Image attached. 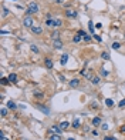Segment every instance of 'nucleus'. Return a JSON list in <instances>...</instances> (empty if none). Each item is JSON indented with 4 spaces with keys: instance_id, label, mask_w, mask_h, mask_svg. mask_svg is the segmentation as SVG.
<instances>
[{
    "instance_id": "obj_7",
    "label": "nucleus",
    "mask_w": 125,
    "mask_h": 140,
    "mask_svg": "<svg viewBox=\"0 0 125 140\" xmlns=\"http://www.w3.org/2000/svg\"><path fill=\"white\" fill-rule=\"evenodd\" d=\"M60 127H61V130L64 132V130H67V129L70 127V123H68V121H67V120H64V121H61V124H60Z\"/></svg>"
},
{
    "instance_id": "obj_3",
    "label": "nucleus",
    "mask_w": 125,
    "mask_h": 140,
    "mask_svg": "<svg viewBox=\"0 0 125 140\" xmlns=\"http://www.w3.org/2000/svg\"><path fill=\"white\" fill-rule=\"evenodd\" d=\"M23 24L26 26V27H33V24H34V22H33V17H30V16H26L24 19H23Z\"/></svg>"
},
{
    "instance_id": "obj_35",
    "label": "nucleus",
    "mask_w": 125,
    "mask_h": 140,
    "mask_svg": "<svg viewBox=\"0 0 125 140\" xmlns=\"http://www.w3.org/2000/svg\"><path fill=\"white\" fill-rule=\"evenodd\" d=\"M101 127H102V130H108V129H110V127H108V124H102Z\"/></svg>"
},
{
    "instance_id": "obj_24",
    "label": "nucleus",
    "mask_w": 125,
    "mask_h": 140,
    "mask_svg": "<svg viewBox=\"0 0 125 140\" xmlns=\"http://www.w3.org/2000/svg\"><path fill=\"white\" fill-rule=\"evenodd\" d=\"M101 59H104V60H108V59H110V54L107 53V51H104V53H101Z\"/></svg>"
},
{
    "instance_id": "obj_30",
    "label": "nucleus",
    "mask_w": 125,
    "mask_h": 140,
    "mask_svg": "<svg viewBox=\"0 0 125 140\" xmlns=\"http://www.w3.org/2000/svg\"><path fill=\"white\" fill-rule=\"evenodd\" d=\"M118 106H119V107H124V106H125V99H122V100L118 103Z\"/></svg>"
},
{
    "instance_id": "obj_9",
    "label": "nucleus",
    "mask_w": 125,
    "mask_h": 140,
    "mask_svg": "<svg viewBox=\"0 0 125 140\" xmlns=\"http://www.w3.org/2000/svg\"><path fill=\"white\" fill-rule=\"evenodd\" d=\"M7 79H9V82H11V83H16V82H17V76H16L14 73H10Z\"/></svg>"
},
{
    "instance_id": "obj_16",
    "label": "nucleus",
    "mask_w": 125,
    "mask_h": 140,
    "mask_svg": "<svg viewBox=\"0 0 125 140\" xmlns=\"http://www.w3.org/2000/svg\"><path fill=\"white\" fill-rule=\"evenodd\" d=\"M73 127H74V129H78V127H80V120H78L77 117L73 120Z\"/></svg>"
},
{
    "instance_id": "obj_38",
    "label": "nucleus",
    "mask_w": 125,
    "mask_h": 140,
    "mask_svg": "<svg viewBox=\"0 0 125 140\" xmlns=\"http://www.w3.org/2000/svg\"><path fill=\"white\" fill-rule=\"evenodd\" d=\"M121 132H122V133H125V126H122V127H121Z\"/></svg>"
},
{
    "instance_id": "obj_2",
    "label": "nucleus",
    "mask_w": 125,
    "mask_h": 140,
    "mask_svg": "<svg viewBox=\"0 0 125 140\" xmlns=\"http://www.w3.org/2000/svg\"><path fill=\"white\" fill-rule=\"evenodd\" d=\"M65 16L70 17V19H77L78 13H77L75 10H73V9H65Z\"/></svg>"
},
{
    "instance_id": "obj_29",
    "label": "nucleus",
    "mask_w": 125,
    "mask_h": 140,
    "mask_svg": "<svg viewBox=\"0 0 125 140\" xmlns=\"http://www.w3.org/2000/svg\"><path fill=\"white\" fill-rule=\"evenodd\" d=\"M91 80H93V83H94V84H98V83H100V77H97V76H95V77H93Z\"/></svg>"
},
{
    "instance_id": "obj_20",
    "label": "nucleus",
    "mask_w": 125,
    "mask_h": 140,
    "mask_svg": "<svg viewBox=\"0 0 125 140\" xmlns=\"http://www.w3.org/2000/svg\"><path fill=\"white\" fill-rule=\"evenodd\" d=\"M7 107H9V109H16V103L11 101V100H9V101H7Z\"/></svg>"
},
{
    "instance_id": "obj_40",
    "label": "nucleus",
    "mask_w": 125,
    "mask_h": 140,
    "mask_svg": "<svg viewBox=\"0 0 125 140\" xmlns=\"http://www.w3.org/2000/svg\"><path fill=\"white\" fill-rule=\"evenodd\" d=\"M0 140H7V139H0Z\"/></svg>"
},
{
    "instance_id": "obj_19",
    "label": "nucleus",
    "mask_w": 125,
    "mask_h": 140,
    "mask_svg": "<svg viewBox=\"0 0 125 140\" xmlns=\"http://www.w3.org/2000/svg\"><path fill=\"white\" fill-rule=\"evenodd\" d=\"M46 67H47V69H53V62H51V59H46Z\"/></svg>"
},
{
    "instance_id": "obj_1",
    "label": "nucleus",
    "mask_w": 125,
    "mask_h": 140,
    "mask_svg": "<svg viewBox=\"0 0 125 140\" xmlns=\"http://www.w3.org/2000/svg\"><path fill=\"white\" fill-rule=\"evenodd\" d=\"M30 13H39V6H37V3H36V2H31V3L29 4V10H27V16H29Z\"/></svg>"
},
{
    "instance_id": "obj_33",
    "label": "nucleus",
    "mask_w": 125,
    "mask_h": 140,
    "mask_svg": "<svg viewBox=\"0 0 125 140\" xmlns=\"http://www.w3.org/2000/svg\"><path fill=\"white\" fill-rule=\"evenodd\" d=\"M84 40H85V42H90V40H91V36H90V34H88V36L85 34V36H84Z\"/></svg>"
},
{
    "instance_id": "obj_18",
    "label": "nucleus",
    "mask_w": 125,
    "mask_h": 140,
    "mask_svg": "<svg viewBox=\"0 0 125 140\" xmlns=\"http://www.w3.org/2000/svg\"><path fill=\"white\" fill-rule=\"evenodd\" d=\"M46 24L50 26V27H54V19H47L46 20Z\"/></svg>"
},
{
    "instance_id": "obj_39",
    "label": "nucleus",
    "mask_w": 125,
    "mask_h": 140,
    "mask_svg": "<svg viewBox=\"0 0 125 140\" xmlns=\"http://www.w3.org/2000/svg\"><path fill=\"white\" fill-rule=\"evenodd\" d=\"M68 140H75V139H73V137H71V139H68Z\"/></svg>"
},
{
    "instance_id": "obj_13",
    "label": "nucleus",
    "mask_w": 125,
    "mask_h": 140,
    "mask_svg": "<svg viewBox=\"0 0 125 140\" xmlns=\"http://www.w3.org/2000/svg\"><path fill=\"white\" fill-rule=\"evenodd\" d=\"M48 140H61V137H60V134H50V137H48Z\"/></svg>"
},
{
    "instance_id": "obj_17",
    "label": "nucleus",
    "mask_w": 125,
    "mask_h": 140,
    "mask_svg": "<svg viewBox=\"0 0 125 140\" xmlns=\"http://www.w3.org/2000/svg\"><path fill=\"white\" fill-rule=\"evenodd\" d=\"M105 104H107L108 107H112V106H114V100H112V99H105Z\"/></svg>"
},
{
    "instance_id": "obj_22",
    "label": "nucleus",
    "mask_w": 125,
    "mask_h": 140,
    "mask_svg": "<svg viewBox=\"0 0 125 140\" xmlns=\"http://www.w3.org/2000/svg\"><path fill=\"white\" fill-rule=\"evenodd\" d=\"M34 96H36V97H39V99H43V97H44V93H41V92H39V90H37V92H34Z\"/></svg>"
},
{
    "instance_id": "obj_36",
    "label": "nucleus",
    "mask_w": 125,
    "mask_h": 140,
    "mask_svg": "<svg viewBox=\"0 0 125 140\" xmlns=\"http://www.w3.org/2000/svg\"><path fill=\"white\" fill-rule=\"evenodd\" d=\"M93 36H94V37H95L98 42H101V36H97V34H93Z\"/></svg>"
},
{
    "instance_id": "obj_5",
    "label": "nucleus",
    "mask_w": 125,
    "mask_h": 140,
    "mask_svg": "<svg viewBox=\"0 0 125 140\" xmlns=\"http://www.w3.org/2000/svg\"><path fill=\"white\" fill-rule=\"evenodd\" d=\"M31 31L36 33V34H41V33H43V29H41L40 26H33V27H31Z\"/></svg>"
},
{
    "instance_id": "obj_11",
    "label": "nucleus",
    "mask_w": 125,
    "mask_h": 140,
    "mask_svg": "<svg viewBox=\"0 0 125 140\" xmlns=\"http://www.w3.org/2000/svg\"><path fill=\"white\" fill-rule=\"evenodd\" d=\"M60 62H61V64H63V66H65V64H67V62H68V54H63Z\"/></svg>"
},
{
    "instance_id": "obj_25",
    "label": "nucleus",
    "mask_w": 125,
    "mask_h": 140,
    "mask_svg": "<svg viewBox=\"0 0 125 140\" xmlns=\"http://www.w3.org/2000/svg\"><path fill=\"white\" fill-rule=\"evenodd\" d=\"M31 50H33V51H34V53H36V54H39V53H40V50H39V49H37V46H34V44H33V46H31Z\"/></svg>"
},
{
    "instance_id": "obj_23",
    "label": "nucleus",
    "mask_w": 125,
    "mask_h": 140,
    "mask_svg": "<svg viewBox=\"0 0 125 140\" xmlns=\"http://www.w3.org/2000/svg\"><path fill=\"white\" fill-rule=\"evenodd\" d=\"M73 42H74V43H80V42H81V36H80V34H75L74 39H73Z\"/></svg>"
},
{
    "instance_id": "obj_28",
    "label": "nucleus",
    "mask_w": 125,
    "mask_h": 140,
    "mask_svg": "<svg viewBox=\"0 0 125 140\" xmlns=\"http://www.w3.org/2000/svg\"><path fill=\"white\" fill-rule=\"evenodd\" d=\"M119 47H121V44H119V43H117V42H115V43H112V49H114V50H118Z\"/></svg>"
},
{
    "instance_id": "obj_15",
    "label": "nucleus",
    "mask_w": 125,
    "mask_h": 140,
    "mask_svg": "<svg viewBox=\"0 0 125 140\" xmlns=\"http://www.w3.org/2000/svg\"><path fill=\"white\" fill-rule=\"evenodd\" d=\"M51 37L54 39V40L60 39V31H57V30H56V31H53V33H51Z\"/></svg>"
},
{
    "instance_id": "obj_27",
    "label": "nucleus",
    "mask_w": 125,
    "mask_h": 140,
    "mask_svg": "<svg viewBox=\"0 0 125 140\" xmlns=\"http://www.w3.org/2000/svg\"><path fill=\"white\" fill-rule=\"evenodd\" d=\"M100 73H101V76H108V74H110L105 69H101V70H100Z\"/></svg>"
},
{
    "instance_id": "obj_4",
    "label": "nucleus",
    "mask_w": 125,
    "mask_h": 140,
    "mask_svg": "<svg viewBox=\"0 0 125 140\" xmlns=\"http://www.w3.org/2000/svg\"><path fill=\"white\" fill-rule=\"evenodd\" d=\"M37 107H39V110H40V112H43L44 114H50V109H47L46 106H43V104L37 103Z\"/></svg>"
},
{
    "instance_id": "obj_32",
    "label": "nucleus",
    "mask_w": 125,
    "mask_h": 140,
    "mask_svg": "<svg viewBox=\"0 0 125 140\" xmlns=\"http://www.w3.org/2000/svg\"><path fill=\"white\" fill-rule=\"evenodd\" d=\"M104 140H117V139L112 137V136H107V137H104Z\"/></svg>"
},
{
    "instance_id": "obj_14",
    "label": "nucleus",
    "mask_w": 125,
    "mask_h": 140,
    "mask_svg": "<svg viewBox=\"0 0 125 140\" xmlns=\"http://www.w3.org/2000/svg\"><path fill=\"white\" fill-rule=\"evenodd\" d=\"M93 124H94V126H100V124H101V119H100V117H94V119H93Z\"/></svg>"
},
{
    "instance_id": "obj_10",
    "label": "nucleus",
    "mask_w": 125,
    "mask_h": 140,
    "mask_svg": "<svg viewBox=\"0 0 125 140\" xmlns=\"http://www.w3.org/2000/svg\"><path fill=\"white\" fill-rule=\"evenodd\" d=\"M78 84H80V80L78 79H73V80L70 82V86L71 87H78Z\"/></svg>"
},
{
    "instance_id": "obj_12",
    "label": "nucleus",
    "mask_w": 125,
    "mask_h": 140,
    "mask_svg": "<svg viewBox=\"0 0 125 140\" xmlns=\"http://www.w3.org/2000/svg\"><path fill=\"white\" fill-rule=\"evenodd\" d=\"M63 26V20L61 19H54V27H61Z\"/></svg>"
},
{
    "instance_id": "obj_37",
    "label": "nucleus",
    "mask_w": 125,
    "mask_h": 140,
    "mask_svg": "<svg viewBox=\"0 0 125 140\" xmlns=\"http://www.w3.org/2000/svg\"><path fill=\"white\" fill-rule=\"evenodd\" d=\"M54 2H56V3H58V4H61V3L64 2V0H54Z\"/></svg>"
},
{
    "instance_id": "obj_34",
    "label": "nucleus",
    "mask_w": 125,
    "mask_h": 140,
    "mask_svg": "<svg viewBox=\"0 0 125 140\" xmlns=\"http://www.w3.org/2000/svg\"><path fill=\"white\" fill-rule=\"evenodd\" d=\"M7 82H9V79H4V77L2 79V84H7Z\"/></svg>"
},
{
    "instance_id": "obj_31",
    "label": "nucleus",
    "mask_w": 125,
    "mask_h": 140,
    "mask_svg": "<svg viewBox=\"0 0 125 140\" xmlns=\"http://www.w3.org/2000/svg\"><path fill=\"white\" fill-rule=\"evenodd\" d=\"M0 113H2V116H6V114H7V109H4V107H3L2 110H0Z\"/></svg>"
},
{
    "instance_id": "obj_21",
    "label": "nucleus",
    "mask_w": 125,
    "mask_h": 140,
    "mask_svg": "<svg viewBox=\"0 0 125 140\" xmlns=\"http://www.w3.org/2000/svg\"><path fill=\"white\" fill-rule=\"evenodd\" d=\"M2 10H3V13H2V16H3V17H6V16L10 13V12H9V9H7V7H4V6L2 7Z\"/></svg>"
},
{
    "instance_id": "obj_8",
    "label": "nucleus",
    "mask_w": 125,
    "mask_h": 140,
    "mask_svg": "<svg viewBox=\"0 0 125 140\" xmlns=\"http://www.w3.org/2000/svg\"><path fill=\"white\" fill-rule=\"evenodd\" d=\"M54 47H56V49H63V42H61L60 39L54 40Z\"/></svg>"
},
{
    "instance_id": "obj_26",
    "label": "nucleus",
    "mask_w": 125,
    "mask_h": 140,
    "mask_svg": "<svg viewBox=\"0 0 125 140\" xmlns=\"http://www.w3.org/2000/svg\"><path fill=\"white\" fill-rule=\"evenodd\" d=\"M88 27H90V31L94 34V23H93V22H90V23H88Z\"/></svg>"
},
{
    "instance_id": "obj_6",
    "label": "nucleus",
    "mask_w": 125,
    "mask_h": 140,
    "mask_svg": "<svg viewBox=\"0 0 125 140\" xmlns=\"http://www.w3.org/2000/svg\"><path fill=\"white\" fill-rule=\"evenodd\" d=\"M51 132H53V133H57V134H61L63 130H61L60 126H56V124H54V126H51Z\"/></svg>"
}]
</instances>
